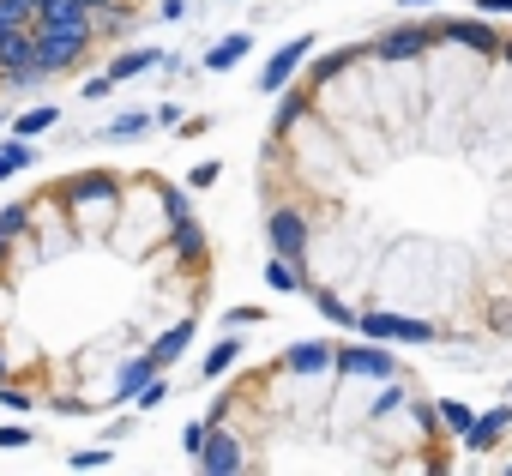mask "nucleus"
<instances>
[{"mask_svg": "<svg viewBox=\"0 0 512 476\" xmlns=\"http://www.w3.org/2000/svg\"><path fill=\"white\" fill-rule=\"evenodd\" d=\"M506 428H512V404H494V410H488V416H476V422H470L458 440H464V452H488V446H494Z\"/></svg>", "mask_w": 512, "mask_h": 476, "instance_id": "obj_12", "label": "nucleus"}, {"mask_svg": "<svg viewBox=\"0 0 512 476\" xmlns=\"http://www.w3.org/2000/svg\"><path fill=\"white\" fill-rule=\"evenodd\" d=\"M428 338H434L428 320H404V314H398V344H428Z\"/></svg>", "mask_w": 512, "mask_h": 476, "instance_id": "obj_32", "label": "nucleus"}, {"mask_svg": "<svg viewBox=\"0 0 512 476\" xmlns=\"http://www.w3.org/2000/svg\"><path fill=\"white\" fill-rule=\"evenodd\" d=\"M284 368H290V374H332V368H338V350H332L326 338H308V344H290Z\"/></svg>", "mask_w": 512, "mask_h": 476, "instance_id": "obj_10", "label": "nucleus"}, {"mask_svg": "<svg viewBox=\"0 0 512 476\" xmlns=\"http://www.w3.org/2000/svg\"><path fill=\"white\" fill-rule=\"evenodd\" d=\"M247 55H253V37L235 31V37H223L217 49H205V73H229V67H241Z\"/></svg>", "mask_w": 512, "mask_h": 476, "instance_id": "obj_14", "label": "nucleus"}, {"mask_svg": "<svg viewBox=\"0 0 512 476\" xmlns=\"http://www.w3.org/2000/svg\"><path fill=\"white\" fill-rule=\"evenodd\" d=\"M157 19H169V25H175V19H187V0H163V7H157Z\"/></svg>", "mask_w": 512, "mask_h": 476, "instance_id": "obj_40", "label": "nucleus"}, {"mask_svg": "<svg viewBox=\"0 0 512 476\" xmlns=\"http://www.w3.org/2000/svg\"><path fill=\"white\" fill-rule=\"evenodd\" d=\"M151 127H169V133H175V127H181V109H175V103H157V109H151Z\"/></svg>", "mask_w": 512, "mask_h": 476, "instance_id": "obj_37", "label": "nucleus"}, {"mask_svg": "<svg viewBox=\"0 0 512 476\" xmlns=\"http://www.w3.org/2000/svg\"><path fill=\"white\" fill-rule=\"evenodd\" d=\"M193 464H199L205 476H235L247 458H241V440H235L223 422H211V434H205V446L193 452Z\"/></svg>", "mask_w": 512, "mask_h": 476, "instance_id": "obj_5", "label": "nucleus"}, {"mask_svg": "<svg viewBox=\"0 0 512 476\" xmlns=\"http://www.w3.org/2000/svg\"><path fill=\"white\" fill-rule=\"evenodd\" d=\"M91 31H37V73L43 79H61V73H79L85 55H91Z\"/></svg>", "mask_w": 512, "mask_h": 476, "instance_id": "obj_1", "label": "nucleus"}, {"mask_svg": "<svg viewBox=\"0 0 512 476\" xmlns=\"http://www.w3.org/2000/svg\"><path fill=\"white\" fill-rule=\"evenodd\" d=\"M151 127V109H127V115H115L109 127H103V139H139Z\"/></svg>", "mask_w": 512, "mask_h": 476, "instance_id": "obj_23", "label": "nucleus"}, {"mask_svg": "<svg viewBox=\"0 0 512 476\" xmlns=\"http://www.w3.org/2000/svg\"><path fill=\"white\" fill-rule=\"evenodd\" d=\"M7 248H13V235H0V260H7Z\"/></svg>", "mask_w": 512, "mask_h": 476, "instance_id": "obj_45", "label": "nucleus"}, {"mask_svg": "<svg viewBox=\"0 0 512 476\" xmlns=\"http://www.w3.org/2000/svg\"><path fill=\"white\" fill-rule=\"evenodd\" d=\"M25 229H31V205H25V199H13V205H0V235H13V242H19Z\"/></svg>", "mask_w": 512, "mask_h": 476, "instance_id": "obj_28", "label": "nucleus"}, {"mask_svg": "<svg viewBox=\"0 0 512 476\" xmlns=\"http://www.w3.org/2000/svg\"><path fill=\"white\" fill-rule=\"evenodd\" d=\"M440 422H446V434H464V428L476 422V410H470L464 398H440Z\"/></svg>", "mask_w": 512, "mask_h": 476, "instance_id": "obj_27", "label": "nucleus"}, {"mask_svg": "<svg viewBox=\"0 0 512 476\" xmlns=\"http://www.w3.org/2000/svg\"><path fill=\"white\" fill-rule=\"evenodd\" d=\"M356 332L374 338V344H398V314L392 308H362L356 314Z\"/></svg>", "mask_w": 512, "mask_h": 476, "instance_id": "obj_16", "label": "nucleus"}, {"mask_svg": "<svg viewBox=\"0 0 512 476\" xmlns=\"http://www.w3.org/2000/svg\"><path fill=\"white\" fill-rule=\"evenodd\" d=\"M19 446H31V428L25 422H0V452H19Z\"/></svg>", "mask_w": 512, "mask_h": 476, "instance_id": "obj_33", "label": "nucleus"}, {"mask_svg": "<svg viewBox=\"0 0 512 476\" xmlns=\"http://www.w3.org/2000/svg\"><path fill=\"white\" fill-rule=\"evenodd\" d=\"M151 67H163L157 49H121V55L109 61V85H127V79H139V73H151Z\"/></svg>", "mask_w": 512, "mask_h": 476, "instance_id": "obj_15", "label": "nucleus"}, {"mask_svg": "<svg viewBox=\"0 0 512 476\" xmlns=\"http://www.w3.org/2000/svg\"><path fill=\"white\" fill-rule=\"evenodd\" d=\"M302 115H308V91H290V85H284V103H278V115H272V139H284Z\"/></svg>", "mask_w": 512, "mask_h": 476, "instance_id": "obj_20", "label": "nucleus"}, {"mask_svg": "<svg viewBox=\"0 0 512 476\" xmlns=\"http://www.w3.org/2000/svg\"><path fill=\"white\" fill-rule=\"evenodd\" d=\"M440 37H446V43H464V49H476V55H500V37H494V25H482V19H446Z\"/></svg>", "mask_w": 512, "mask_h": 476, "instance_id": "obj_9", "label": "nucleus"}, {"mask_svg": "<svg viewBox=\"0 0 512 476\" xmlns=\"http://www.w3.org/2000/svg\"><path fill=\"white\" fill-rule=\"evenodd\" d=\"M266 284H272L278 296H290V290H302V278H296V266H290L284 254H272V260H266Z\"/></svg>", "mask_w": 512, "mask_h": 476, "instance_id": "obj_25", "label": "nucleus"}, {"mask_svg": "<svg viewBox=\"0 0 512 476\" xmlns=\"http://www.w3.org/2000/svg\"><path fill=\"white\" fill-rule=\"evenodd\" d=\"M314 308H320L332 326H356V314H362V308H350V302H344V296H332V290H314Z\"/></svg>", "mask_w": 512, "mask_h": 476, "instance_id": "obj_24", "label": "nucleus"}, {"mask_svg": "<svg viewBox=\"0 0 512 476\" xmlns=\"http://www.w3.org/2000/svg\"><path fill=\"white\" fill-rule=\"evenodd\" d=\"M500 332H512V314H506V320H500Z\"/></svg>", "mask_w": 512, "mask_h": 476, "instance_id": "obj_47", "label": "nucleus"}, {"mask_svg": "<svg viewBox=\"0 0 512 476\" xmlns=\"http://www.w3.org/2000/svg\"><path fill=\"white\" fill-rule=\"evenodd\" d=\"M163 398H169V380H163V374H157V380H145V392H139V398H133V404H139V410H157V404H163Z\"/></svg>", "mask_w": 512, "mask_h": 476, "instance_id": "obj_34", "label": "nucleus"}, {"mask_svg": "<svg viewBox=\"0 0 512 476\" xmlns=\"http://www.w3.org/2000/svg\"><path fill=\"white\" fill-rule=\"evenodd\" d=\"M67 205H73V211H85V217H109V211L121 205V181H115V175H103V169L73 175V181H67Z\"/></svg>", "mask_w": 512, "mask_h": 476, "instance_id": "obj_2", "label": "nucleus"}, {"mask_svg": "<svg viewBox=\"0 0 512 476\" xmlns=\"http://www.w3.org/2000/svg\"><path fill=\"white\" fill-rule=\"evenodd\" d=\"M205 434H211V422H187V428H181V446H187V452H199V446H205Z\"/></svg>", "mask_w": 512, "mask_h": 476, "instance_id": "obj_38", "label": "nucleus"}, {"mask_svg": "<svg viewBox=\"0 0 512 476\" xmlns=\"http://www.w3.org/2000/svg\"><path fill=\"white\" fill-rule=\"evenodd\" d=\"M398 7H404V13H416V7H434V0H398Z\"/></svg>", "mask_w": 512, "mask_h": 476, "instance_id": "obj_44", "label": "nucleus"}, {"mask_svg": "<svg viewBox=\"0 0 512 476\" xmlns=\"http://www.w3.org/2000/svg\"><path fill=\"white\" fill-rule=\"evenodd\" d=\"M91 25H97V37H121V31H133L139 19H133V7H127V0H109L103 13H91Z\"/></svg>", "mask_w": 512, "mask_h": 476, "instance_id": "obj_19", "label": "nucleus"}, {"mask_svg": "<svg viewBox=\"0 0 512 476\" xmlns=\"http://www.w3.org/2000/svg\"><path fill=\"white\" fill-rule=\"evenodd\" d=\"M428 43H434V31H428V25H392V31H380V37H374V55L398 67V61H422V55H428Z\"/></svg>", "mask_w": 512, "mask_h": 476, "instance_id": "obj_6", "label": "nucleus"}, {"mask_svg": "<svg viewBox=\"0 0 512 476\" xmlns=\"http://www.w3.org/2000/svg\"><path fill=\"white\" fill-rule=\"evenodd\" d=\"M187 344H193V314H187V320H175L163 338H151V362L169 374V368H175V356H187Z\"/></svg>", "mask_w": 512, "mask_h": 476, "instance_id": "obj_13", "label": "nucleus"}, {"mask_svg": "<svg viewBox=\"0 0 512 476\" xmlns=\"http://www.w3.org/2000/svg\"><path fill=\"white\" fill-rule=\"evenodd\" d=\"M157 205H163V223H169V229L193 217V193H187V187H169V181H163V187H157Z\"/></svg>", "mask_w": 512, "mask_h": 476, "instance_id": "obj_21", "label": "nucleus"}, {"mask_svg": "<svg viewBox=\"0 0 512 476\" xmlns=\"http://www.w3.org/2000/svg\"><path fill=\"white\" fill-rule=\"evenodd\" d=\"M500 61H506V67H512V37H500Z\"/></svg>", "mask_w": 512, "mask_h": 476, "instance_id": "obj_43", "label": "nucleus"}, {"mask_svg": "<svg viewBox=\"0 0 512 476\" xmlns=\"http://www.w3.org/2000/svg\"><path fill=\"white\" fill-rule=\"evenodd\" d=\"M398 404H410V398H404V386H398V374H392V380H386V392H380V404H374V416H392Z\"/></svg>", "mask_w": 512, "mask_h": 476, "instance_id": "obj_35", "label": "nucleus"}, {"mask_svg": "<svg viewBox=\"0 0 512 476\" xmlns=\"http://www.w3.org/2000/svg\"><path fill=\"white\" fill-rule=\"evenodd\" d=\"M410 422H416V428H422L428 440H440V434H446V422H440V398H434V404H422V398H410Z\"/></svg>", "mask_w": 512, "mask_h": 476, "instance_id": "obj_26", "label": "nucleus"}, {"mask_svg": "<svg viewBox=\"0 0 512 476\" xmlns=\"http://www.w3.org/2000/svg\"><path fill=\"white\" fill-rule=\"evenodd\" d=\"M67 464L73 470H103V464H115V452L109 446H85V452H67Z\"/></svg>", "mask_w": 512, "mask_h": 476, "instance_id": "obj_31", "label": "nucleus"}, {"mask_svg": "<svg viewBox=\"0 0 512 476\" xmlns=\"http://www.w3.org/2000/svg\"><path fill=\"white\" fill-rule=\"evenodd\" d=\"M55 121H61V109H49V103H37V109H25V115L13 121V133H19V139H37V133H49Z\"/></svg>", "mask_w": 512, "mask_h": 476, "instance_id": "obj_22", "label": "nucleus"}, {"mask_svg": "<svg viewBox=\"0 0 512 476\" xmlns=\"http://www.w3.org/2000/svg\"><path fill=\"white\" fill-rule=\"evenodd\" d=\"M308 55H314V37H290V43H284V49H278V55H272L266 67H260V79H253V85H260L266 97H272V91H284V85L296 79V67L308 61Z\"/></svg>", "mask_w": 512, "mask_h": 476, "instance_id": "obj_7", "label": "nucleus"}, {"mask_svg": "<svg viewBox=\"0 0 512 476\" xmlns=\"http://www.w3.org/2000/svg\"><path fill=\"white\" fill-rule=\"evenodd\" d=\"M386 350H392V344L362 338V344L338 350V374H350V380H392V374H398V356H386Z\"/></svg>", "mask_w": 512, "mask_h": 476, "instance_id": "obj_4", "label": "nucleus"}, {"mask_svg": "<svg viewBox=\"0 0 512 476\" xmlns=\"http://www.w3.org/2000/svg\"><path fill=\"white\" fill-rule=\"evenodd\" d=\"M37 398L25 392V386H7V380H0V410H31Z\"/></svg>", "mask_w": 512, "mask_h": 476, "instance_id": "obj_36", "label": "nucleus"}, {"mask_svg": "<svg viewBox=\"0 0 512 476\" xmlns=\"http://www.w3.org/2000/svg\"><path fill=\"white\" fill-rule=\"evenodd\" d=\"M0 380H7V344H0Z\"/></svg>", "mask_w": 512, "mask_h": 476, "instance_id": "obj_46", "label": "nucleus"}, {"mask_svg": "<svg viewBox=\"0 0 512 476\" xmlns=\"http://www.w3.org/2000/svg\"><path fill=\"white\" fill-rule=\"evenodd\" d=\"M157 374H163V368L151 362V350H145V356H127V362L115 368V404H133V398L145 392V380H157Z\"/></svg>", "mask_w": 512, "mask_h": 476, "instance_id": "obj_11", "label": "nucleus"}, {"mask_svg": "<svg viewBox=\"0 0 512 476\" xmlns=\"http://www.w3.org/2000/svg\"><path fill=\"white\" fill-rule=\"evenodd\" d=\"M350 61H356V49H338V55H320V61H314L308 73H314V85H326V79H338V73H344Z\"/></svg>", "mask_w": 512, "mask_h": 476, "instance_id": "obj_29", "label": "nucleus"}, {"mask_svg": "<svg viewBox=\"0 0 512 476\" xmlns=\"http://www.w3.org/2000/svg\"><path fill=\"white\" fill-rule=\"evenodd\" d=\"M31 163H37V145H31V139H19V133H13L7 145H0V181H13V175H19V169H31Z\"/></svg>", "mask_w": 512, "mask_h": 476, "instance_id": "obj_18", "label": "nucleus"}, {"mask_svg": "<svg viewBox=\"0 0 512 476\" xmlns=\"http://www.w3.org/2000/svg\"><path fill=\"white\" fill-rule=\"evenodd\" d=\"M235 362H241V338H217V344H211V356L199 362V374H205V380H223Z\"/></svg>", "mask_w": 512, "mask_h": 476, "instance_id": "obj_17", "label": "nucleus"}, {"mask_svg": "<svg viewBox=\"0 0 512 476\" xmlns=\"http://www.w3.org/2000/svg\"><path fill=\"white\" fill-rule=\"evenodd\" d=\"M217 175H223V163H217V157H205V163H193V169H187V187H193V193H205V187H217Z\"/></svg>", "mask_w": 512, "mask_h": 476, "instance_id": "obj_30", "label": "nucleus"}, {"mask_svg": "<svg viewBox=\"0 0 512 476\" xmlns=\"http://www.w3.org/2000/svg\"><path fill=\"white\" fill-rule=\"evenodd\" d=\"M260 314H266V308H229V314H223V326H253Z\"/></svg>", "mask_w": 512, "mask_h": 476, "instance_id": "obj_39", "label": "nucleus"}, {"mask_svg": "<svg viewBox=\"0 0 512 476\" xmlns=\"http://www.w3.org/2000/svg\"><path fill=\"white\" fill-rule=\"evenodd\" d=\"M476 13H512V0H476Z\"/></svg>", "mask_w": 512, "mask_h": 476, "instance_id": "obj_42", "label": "nucleus"}, {"mask_svg": "<svg viewBox=\"0 0 512 476\" xmlns=\"http://www.w3.org/2000/svg\"><path fill=\"white\" fill-rule=\"evenodd\" d=\"M205 127H211V121H205V115H193V121H181V127H175V133H181V139H199V133H205Z\"/></svg>", "mask_w": 512, "mask_h": 476, "instance_id": "obj_41", "label": "nucleus"}, {"mask_svg": "<svg viewBox=\"0 0 512 476\" xmlns=\"http://www.w3.org/2000/svg\"><path fill=\"white\" fill-rule=\"evenodd\" d=\"M169 254H175V266H187V272H199V266H205V254H211V242H205V229H199L193 217L169 229Z\"/></svg>", "mask_w": 512, "mask_h": 476, "instance_id": "obj_8", "label": "nucleus"}, {"mask_svg": "<svg viewBox=\"0 0 512 476\" xmlns=\"http://www.w3.org/2000/svg\"><path fill=\"white\" fill-rule=\"evenodd\" d=\"M266 242H272V254H284V260H302L308 254V217L296 211V205H272L266 211Z\"/></svg>", "mask_w": 512, "mask_h": 476, "instance_id": "obj_3", "label": "nucleus"}]
</instances>
